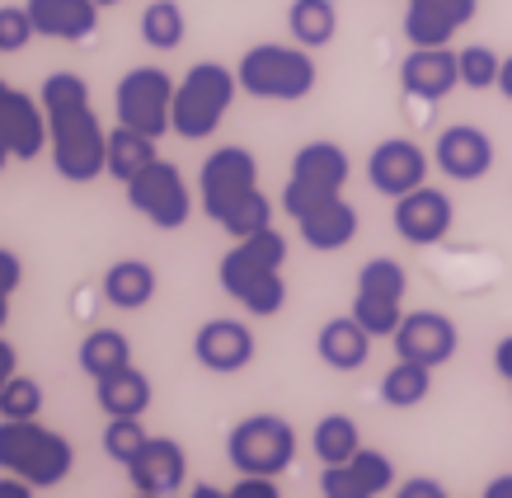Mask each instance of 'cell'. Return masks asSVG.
I'll return each mask as SVG.
<instances>
[{
  "instance_id": "6da1fadb",
  "label": "cell",
  "mask_w": 512,
  "mask_h": 498,
  "mask_svg": "<svg viewBox=\"0 0 512 498\" xmlns=\"http://www.w3.org/2000/svg\"><path fill=\"white\" fill-rule=\"evenodd\" d=\"M47 109V151L62 179L71 184H94L109 170V132L99 127L90 85L76 71H52L38 90Z\"/></svg>"
},
{
  "instance_id": "7a4b0ae2",
  "label": "cell",
  "mask_w": 512,
  "mask_h": 498,
  "mask_svg": "<svg viewBox=\"0 0 512 498\" xmlns=\"http://www.w3.org/2000/svg\"><path fill=\"white\" fill-rule=\"evenodd\" d=\"M198 193H202V212L235 240L273 226V203L259 188V160L249 156L245 146H221V151L202 160Z\"/></svg>"
},
{
  "instance_id": "3957f363",
  "label": "cell",
  "mask_w": 512,
  "mask_h": 498,
  "mask_svg": "<svg viewBox=\"0 0 512 498\" xmlns=\"http://www.w3.org/2000/svg\"><path fill=\"white\" fill-rule=\"evenodd\" d=\"M282 264H287V235L264 226V231L235 240L217 264L221 292L235 296L249 315H278L287 306V278H282Z\"/></svg>"
},
{
  "instance_id": "277c9868",
  "label": "cell",
  "mask_w": 512,
  "mask_h": 498,
  "mask_svg": "<svg viewBox=\"0 0 512 498\" xmlns=\"http://www.w3.org/2000/svg\"><path fill=\"white\" fill-rule=\"evenodd\" d=\"M76 466V447L38 419H0V470L29 480L33 489H57Z\"/></svg>"
},
{
  "instance_id": "5b68a950",
  "label": "cell",
  "mask_w": 512,
  "mask_h": 498,
  "mask_svg": "<svg viewBox=\"0 0 512 498\" xmlns=\"http://www.w3.org/2000/svg\"><path fill=\"white\" fill-rule=\"evenodd\" d=\"M235 80L240 90L254 94V99H268V104H296L315 90L320 80V66H315L311 47H287V43H259L249 47L240 66H235Z\"/></svg>"
},
{
  "instance_id": "8992f818",
  "label": "cell",
  "mask_w": 512,
  "mask_h": 498,
  "mask_svg": "<svg viewBox=\"0 0 512 498\" xmlns=\"http://www.w3.org/2000/svg\"><path fill=\"white\" fill-rule=\"evenodd\" d=\"M235 90H240V80H235L231 66L221 62L188 66L179 90H174V132L184 141H207L221 127V118L231 113Z\"/></svg>"
},
{
  "instance_id": "52a82bcc",
  "label": "cell",
  "mask_w": 512,
  "mask_h": 498,
  "mask_svg": "<svg viewBox=\"0 0 512 498\" xmlns=\"http://www.w3.org/2000/svg\"><path fill=\"white\" fill-rule=\"evenodd\" d=\"M353 174V160L339 141H306L292 160V174H287V188H282V207L287 217L301 221L306 212H315L329 198H343V184Z\"/></svg>"
},
{
  "instance_id": "ba28073f",
  "label": "cell",
  "mask_w": 512,
  "mask_h": 498,
  "mask_svg": "<svg viewBox=\"0 0 512 498\" xmlns=\"http://www.w3.org/2000/svg\"><path fill=\"white\" fill-rule=\"evenodd\" d=\"M226 456L240 475H273L296 461V428L282 414H249L226 437Z\"/></svg>"
},
{
  "instance_id": "9c48e42d",
  "label": "cell",
  "mask_w": 512,
  "mask_h": 498,
  "mask_svg": "<svg viewBox=\"0 0 512 498\" xmlns=\"http://www.w3.org/2000/svg\"><path fill=\"white\" fill-rule=\"evenodd\" d=\"M174 90H179V80H170V71H160V66L127 71L118 80V90H113L118 123L137 127V132L160 141L165 132H174Z\"/></svg>"
},
{
  "instance_id": "30bf717a",
  "label": "cell",
  "mask_w": 512,
  "mask_h": 498,
  "mask_svg": "<svg viewBox=\"0 0 512 498\" xmlns=\"http://www.w3.org/2000/svg\"><path fill=\"white\" fill-rule=\"evenodd\" d=\"M123 188H127L132 212H141V217L151 221V226H160V231H179L188 221V212H193V193H188L179 165H170V160H151V165H146L137 179H127Z\"/></svg>"
},
{
  "instance_id": "8fae6325",
  "label": "cell",
  "mask_w": 512,
  "mask_h": 498,
  "mask_svg": "<svg viewBox=\"0 0 512 498\" xmlns=\"http://www.w3.org/2000/svg\"><path fill=\"white\" fill-rule=\"evenodd\" d=\"M367 184H372L381 198H390V203L404 198V193H414V188L428 184V151L409 137L376 141L372 156H367Z\"/></svg>"
},
{
  "instance_id": "7c38bea8",
  "label": "cell",
  "mask_w": 512,
  "mask_h": 498,
  "mask_svg": "<svg viewBox=\"0 0 512 498\" xmlns=\"http://www.w3.org/2000/svg\"><path fill=\"white\" fill-rule=\"evenodd\" d=\"M451 221H456V207L442 188H414V193H404L395 198V235H400L404 245H437V240H447L451 235Z\"/></svg>"
},
{
  "instance_id": "4fadbf2b",
  "label": "cell",
  "mask_w": 512,
  "mask_h": 498,
  "mask_svg": "<svg viewBox=\"0 0 512 498\" xmlns=\"http://www.w3.org/2000/svg\"><path fill=\"white\" fill-rule=\"evenodd\" d=\"M456 348H461V334L442 311H409L395 329V358L423 362L433 372L456 358Z\"/></svg>"
},
{
  "instance_id": "5bb4252c",
  "label": "cell",
  "mask_w": 512,
  "mask_h": 498,
  "mask_svg": "<svg viewBox=\"0 0 512 498\" xmlns=\"http://www.w3.org/2000/svg\"><path fill=\"white\" fill-rule=\"evenodd\" d=\"M433 165L456 184H475L494 170V141L475 123H451L442 127V137L433 146Z\"/></svg>"
},
{
  "instance_id": "9a60e30c",
  "label": "cell",
  "mask_w": 512,
  "mask_h": 498,
  "mask_svg": "<svg viewBox=\"0 0 512 498\" xmlns=\"http://www.w3.org/2000/svg\"><path fill=\"white\" fill-rule=\"evenodd\" d=\"M0 141L15 160H33L47 151V109L43 99L0 80Z\"/></svg>"
},
{
  "instance_id": "2e32d148",
  "label": "cell",
  "mask_w": 512,
  "mask_h": 498,
  "mask_svg": "<svg viewBox=\"0 0 512 498\" xmlns=\"http://www.w3.org/2000/svg\"><path fill=\"white\" fill-rule=\"evenodd\" d=\"M193 358L217 376H235L254 362V329L245 320H231V315H217L193 334Z\"/></svg>"
},
{
  "instance_id": "e0dca14e",
  "label": "cell",
  "mask_w": 512,
  "mask_h": 498,
  "mask_svg": "<svg viewBox=\"0 0 512 498\" xmlns=\"http://www.w3.org/2000/svg\"><path fill=\"white\" fill-rule=\"evenodd\" d=\"M480 10V0H409L404 5V38L409 47H447Z\"/></svg>"
},
{
  "instance_id": "ac0fdd59",
  "label": "cell",
  "mask_w": 512,
  "mask_h": 498,
  "mask_svg": "<svg viewBox=\"0 0 512 498\" xmlns=\"http://www.w3.org/2000/svg\"><path fill=\"white\" fill-rule=\"evenodd\" d=\"M461 85V57L451 47H409V57L400 62V90L409 99L437 104Z\"/></svg>"
},
{
  "instance_id": "d6986e66",
  "label": "cell",
  "mask_w": 512,
  "mask_h": 498,
  "mask_svg": "<svg viewBox=\"0 0 512 498\" xmlns=\"http://www.w3.org/2000/svg\"><path fill=\"white\" fill-rule=\"evenodd\" d=\"M127 480L137 494H179L188 480V456L184 447L174 442V437H146V447H141L132 461H127Z\"/></svg>"
},
{
  "instance_id": "ffe728a7",
  "label": "cell",
  "mask_w": 512,
  "mask_h": 498,
  "mask_svg": "<svg viewBox=\"0 0 512 498\" xmlns=\"http://www.w3.org/2000/svg\"><path fill=\"white\" fill-rule=\"evenodd\" d=\"M38 38L57 43H85L99 29V5L94 0H24Z\"/></svg>"
},
{
  "instance_id": "44dd1931",
  "label": "cell",
  "mask_w": 512,
  "mask_h": 498,
  "mask_svg": "<svg viewBox=\"0 0 512 498\" xmlns=\"http://www.w3.org/2000/svg\"><path fill=\"white\" fill-rule=\"evenodd\" d=\"M296 231H301V240L311 249L334 254V249L357 240V207L348 198H329V203H320L315 212H306V217L296 221Z\"/></svg>"
},
{
  "instance_id": "7402d4cb",
  "label": "cell",
  "mask_w": 512,
  "mask_h": 498,
  "mask_svg": "<svg viewBox=\"0 0 512 498\" xmlns=\"http://www.w3.org/2000/svg\"><path fill=\"white\" fill-rule=\"evenodd\" d=\"M315 353H320V362L334 367V372H357L362 362L372 358V334L357 325L353 315H339V320H325V325H320Z\"/></svg>"
},
{
  "instance_id": "603a6c76",
  "label": "cell",
  "mask_w": 512,
  "mask_h": 498,
  "mask_svg": "<svg viewBox=\"0 0 512 498\" xmlns=\"http://www.w3.org/2000/svg\"><path fill=\"white\" fill-rule=\"evenodd\" d=\"M94 400H99V409H104L109 419H141V414L151 409V400H156V390H151V376L146 372L123 367V372L94 381Z\"/></svg>"
},
{
  "instance_id": "cb8c5ba5",
  "label": "cell",
  "mask_w": 512,
  "mask_h": 498,
  "mask_svg": "<svg viewBox=\"0 0 512 498\" xmlns=\"http://www.w3.org/2000/svg\"><path fill=\"white\" fill-rule=\"evenodd\" d=\"M151 296H156V268L146 259H123L104 273V301L118 311H141L151 306Z\"/></svg>"
},
{
  "instance_id": "d4e9b609",
  "label": "cell",
  "mask_w": 512,
  "mask_h": 498,
  "mask_svg": "<svg viewBox=\"0 0 512 498\" xmlns=\"http://www.w3.org/2000/svg\"><path fill=\"white\" fill-rule=\"evenodd\" d=\"M76 358H80V372L90 381H104V376L132 367V343H127L123 329H94V334H85Z\"/></svg>"
},
{
  "instance_id": "484cf974",
  "label": "cell",
  "mask_w": 512,
  "mask_h": 498,
  "mask_svg": "<svg viewBox=\"0 0 512 498\" xmlns=\"http://www.w3.org/2000/svg\"><path fill=\"white\" fill-rule=\"evenodd\" d=\"M151 160H160L156 151V137H146V132H137V127H113L109 132V174L118 179V184H127V179H137Z\"/></svg>"
},
{
  "instance_id": "4316f807",
  "label": "cell",
  "mask_w": 512,
  "mask_h": 498,
  "mask_svg": "<svg viewBox=\"0 0 512 498\" xmlns=\"http://www.w3.org/2000/svg\"><path fill=\"white\" fill-rule=\"evenodd\" d=\"M287 29L301 47H325L334 43V33H339V10H334V0H292V10H287Z\"/></svg>"
},
{
  "instance_id": "83f0119b",
  "label": "cell",
  "mask_w": 512,
  "mask_h": 498,
  "mask_svg": "<svg viewBox=\"0 0 512 498\" xmlns=\"http://www.w3.org/2000/svg\"><path fill=\"white\" fill-rule=\"evenodd\" d=\"M311 447L320 456V466H343V461H353L362 452V433H357V423L348 414H325L315 423Z\"/></svg>"
},
{
  "instance_id": "f1b7e54d",
  "label": "cell",
  "mask_w": 512,
  "mask_h": 498,
  "mask_svg": "<svg viewBox=\"0 0 512 498\" xmlns=\"http://www.w3.org/2000/svg\"><path fill=\"white\" fill-rule=\"evenodd\" d=\"M428 390H433V367H423V362H409L400 358L381 376V400L390 409H414L428 400Z\"/></svg>"
},
{
  "instance_id": "f546056e",
  "label": "cell",
  "mask_w": 512,
  "mask_h": 498,
  "mask_svg": "<svg viewBox=\"0 0 512 498\" xmlns=\"http://www.w3.org/2000/svg\"><path fill=\"white\" fill-rule=\"evenodd\" d=\"M184 33H188V19L174 0H151V5L141 10V43L146 47L170 52V47L184 43Z\"/></svg>"
},
{
  "instance_id": "4dcf8cb0",
  "label": "cell",
  "mask_w": 512,
  "mask_h": 498,
  "mask_svg": "<svg viewBox=\"0 0 512 498\" xmlns=\"http://www.w3.org/2000/svg\"><path fill=\"white\" fill-rule=\"evenodd\" d=\"M357 325L367 329L372 339H395V329L404 320V301H390V296H372V292H357L353 296V311H348Z\"/></svg>"
},
{
  "instance_id": "1f68e13d",
  "label": "cell",
  "mask_w": 512,
  "mask_h": 498,
  "mask_svg": "<svg viewBox=\"0 0 512 498\" xmlns=\"http://www.w3.org/2000/svg\"><path fill=\"white\" fill-rule=\"evenodd\" d=\"M357 292L404 301V292H409V273H404V264H395V259H367V264L357 268Z\"/></svg>"
},
{
  "instance_id": "d6a6232c",
  "label": "cell",
  "mask_w": 512,
  "mask_h": 498,
  "mask_svg": "<svg viewBox=\"0 0 512 498\" xmlns=\"http://www.w3.org/2000/svg\"><path fill=\"white\" fill-rule=\"evenodd\" d=\"M456 57H461V85H466V90H498V71H503V57H498L494 47L470 43V47H461Z\"/></svg>"
},
{
  "instance_id": "836d02e7",
  "label": "cell",
  "mask_w": 512,
  "mask_h": 498,
  "mask_svg": "<svg viewBox=\"0 0 512 498\" xmlns=\"http://www.w3.org/2000/svg\"><path fill=\"white\" fill-rule=\"evenodd\" d=\"M43 414V386L33 376H15L0 395V419H38Z\"/></svg>"
},
{
  "instance_id": "e575fe53",
  "label": "cell",
  "mask_w": 512,
  "mask_h": 498,
  "mask_svg": "<svg viewBox=\"0 0 512 498\" xmlns=\"http://www.w3.org/2000/svg\"><path fill=\"white\" fill-rule=\"evenodd\" d=\"M141 447H146V428H141V419H109V428H104V452H109V461L127 466Z\"/></svg>"
},
{
  "instance_id": "d590c367",
  "label": "cell",
  "mask_w": 512,
  "mask_h": 498,
  "mask_svg": "<svg viewBox=\"0 0 512 498\" xmlns=\"http://www.w3.org/2000/svg\"><path fill=\"white\" fill-rule=\"evenodd\" d=\"M348 466L357 470V480L367 484L376 498L386 494V489H395V466H390V456L386 452H376V447H362V452L348 461Z\"/></svg>"
},
{
  "instance_id": "8d00e7d4",
  "label": "cell",
  "mask_w": 512,
  "mask_h": 498,
  "mask_svg": "<svg viewBox=\"0 0 512 498\" xmlns=\"http://www.w3.org/2000/svg\"><path fill=\"white\" fill-rule=\"evenodd\" d=\"M33 19H29V5H0V52H19L29 47L33 38Z\"/></svg>"
},
{
  "instance_id": "74e56055",
  "label": "cell",
  "mask_w": 512,
  "mask_h": 498,
  "mask_svg": "<svg viewBox=\"0 0 512 498\" xmlns=\"http://www.w3.org/2000/svg\"><path fill=\"white\" fill-rule=\"evenodd\" d=\"M320 494L325 498H376L367 484L357 480V470L343 461V466H325L320 470Z\"/></svg>"
},
{
  "instance_id": "f35d334b",
  "label": "cell",
  "mask_w": 512,
  "mask_h": 498,
  "mask_svg": "<svg viewBox=\"0 0 512 498\" xmlns=\"http://www.w3.org/2000/svg\"><path fill=\"white\" fill-rule=\"evenodd\" d=\"M231 494L235 498H282V489L273 475H240V480L231 484Z\"/></svg>"
},
{
  "instance_id": "ab89813d",
  "label": "cell",
  "mask_w": 512,
  "mask_h": 498,
  "mask_svg": "<svg viewBox=\"0 0 512 498\" xmlns=\"http://www.w3.org/2000/svg\"><path fill=\"white\" fill-rule=\"evenodd\" d=\"M24 282V264H19L15 249H0V296H15Z\"/></svg>"
},
{
  "instance_id": "60d3db41",
  "label": "cell",
  "mask_w": 512,
  "mask_h": 498,
  "mask_svg": "<svg viewBox=\"0 0 512 498\" xmlns=\"http://www.w3.org/2000/svg\"><path fill=\"white\" fill-rule=\"evenodd\" d=\"M395 498H447V489L433 480V475H414V480H404L395 489Z\"/></svg>"
},
{
  "instance_id": "b9f144b4",
  "label": "cell",
  "mask_w": 512,
  "mask_h": 498,
  "mask_svg": "<svg viewBox=\"0 0 512 498\" xmlns=\"http://www.w3.org/2000/svg\"><path fill=\"white\" fill-rule=\"evenodd\" d=\"M19 376V353L10 339H0V395H5V386Z\"/></svg>"
},
{
  "instance_id": "7bdbcfd3",
  "label": "cell",
  "mask_w": 512,
  "mask_h": 498,
  "mask_svg": "<svg viewBox=\"0 0 512 498\" xmlns=\"http://www.w3.org/2000/svg\"><path fill=\"white\" fill-rule=\"evenodd\" d=\"M494 367H498V376H503V381H508L512 386V334L503 343H498L494 348Z\"/></svg>"
},
{
  "instance_id": "ee69618b",
  "label": "cell",
  "mask_w": 512,
  "mask_h": 498,
  "mask_svg": "<svg viewBox=\"0 0 512 498\" xmlns=\"http://www.w3.org/2000/svg\"><path fill=\"white\" fill-rule=\"evenodd\" d=\"M0 498H33V484L19 480V475H5L0 480Z\"/></svg>"
},
{
  "instance_id": "f6af8a7d",
  "label": "cell",
  "mask_w": 512,
  "mask_h": 498,
  "mask_svg": "<svg viewBox=\"0 0 512 498\" xmlns=\"http://www.w3.org/2000/svg\"><path fill=\"white\" fill-rule=\"evenodd\" d=\"M484 498H512V475H498L484 484Z\"/></svg>"
},
{
  "instance_id": "bcb514c9",
  "label": "cell",
  "mask_w": 512,
  "mask_h": 498,
  "mask_svg": "<svg viewBox=\"0 0 512 498\" xmlns=\"http://www.w3.org/2000/svg\"><path fill=\"white\" fill-rule=\"evenodd\" d=\"M188 498H235L231 489H217V484H193V494Z\"/></svg>"
},
{
  "instance_id": "7dc6e473",
  "label": "cell",
  "mask_w": 512,
  "mask_h": 498,
  "mask_svg": "<svg viewBox=\"0 0 512 498\" xmlns=\"http://www.w3.org/2000/svg\"><path fill=\"white\" fill-rule=\"evenodd\" d=\"M498 90H503V99H512V57H503V71H498Z\"/></svg>"
},
{
  "instance_id": "c3c4849f",
  "label": "cell",
  "mask_w": 512,
  "mask_h": 498,
  "mask_svg": "<svg viewBox=\"0 0 512 498\" xmlns=\"http://www.w3.org/2000/svg\"><path fill=\"white\" fill-rule=\"evenodd\" d=\"M5 320H10V296H0V329H5Z\"/></svg>"
},
{
  "instance_id": "681fc988",
  "label": "cell",
  "mask_w": 512,
  "mask_h": 498,
  "mask_svg": "<svg viewBox=\"0 0 512 498\" xmlns=\"http://www.w3.org/2000/svg\"><path fill=\"white\" fill-rule=\"evenodd\" d=\"M10 160H15V156H10V146H5V141H0V170H5V165H10Z\"/></svg>"
},
{
  "instance_id": "f907efd6",
  "label": "cell",
  "mask_w": 512,
  "mask_h": 498,
  "mask_svg": "<svg viewBox=\"0 0 512 498\" xmlns=\"http://www.w3.org/2000/svg\"><path fill=\"white\" fill-rule=\"evenodd\" d=\"M94 5H99V10H113V5H123V0H94Z\"/></svg>"
},
{
  "instance_id": "816d5d0a",
  "label": "cell",
  "mask_w": 512,
  "mask_h": 498,
  "mask_svg": "<svg viewBox=\"0 0 512 498\" xmlns=\"http://www.w3.org/2000/svg\"><path fill=\"white\" fill-rule=\"evenodd\" d=\"M132 498H165V494H132Z\"/></svg>"
}]
</instances>
